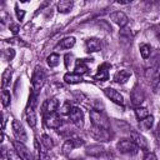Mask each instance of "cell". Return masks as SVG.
<instances>
[{
  "mask_svg": "<svg viewBox=\"0 0 160 160\" xmlns=\"http://www.w3.org/2000/svg\"><path fill=\"white\" fill-rule=\"evenodd\" d=\"M89 134L92 139L98 140V141H109L111 138V134L109 131V129L105 128H98V126H91L89 129Z\"/></svg>",
  "mask_w": 160,
  "mask_h": 160,
  "instance_id": "1",
  "label": "cell"
},
{
  "mask_svg": "<svg viewBox=\"0 0 160 160\" xmlns=\"http://www.w3.org/2000/svg\"><path fill=\"white\" fill-rule=\"evenodd\" d=\"M44 81H45V74H44V70L41 68H36L34 74H32V78H31V84H32V92L38 95L39 90L42 88L44 85Z\"/></svg>",
  "mask_w": 160,
  "mask_h": 160,
  "instance_id": "2",
  "label": "cell"
},
{
  "mask_svg": "<svg viewBox=\"0 0 160 160\" xmlns=\"http://www.w3.org/2000/svg\"><path fill=\"white\" fill-rule=\"evenodd\" d=\"M90 120H91V124L94 126L109 129V121H108L106 116L99 110H95V109L90 110Z\"/></svg>",
  "mask_w": 160,
  "mask_h": 160,
  "instance_id": "3",
  "label": "cell"
},
{
  "mask_svg": "<svg viewBox=\"0 0 160 160\" xmlns=\"http://www.w3.org/2000/svg\"><path fill=\"white\" fill-rule=\"evenodd\" d=\"M116 149L119 150L120 154H125V155H135L138 152V146L131 141V140H120L116 144Z\"/></svg>",
  "mask_w": 160,
  "mask_h": 160,
  "instance_id": "4",
  "label": "cell"
},
{
  "mask_svg": "<svg viewBox=\"0 0 160 160\" xmlns=\"http://www.w3.org/2000/svg\"><path fill=\"white\" fill-rule=\"evenodd\" d=\"M130 99H131V104L136 108H139L144 100H145V95H144V91L141 90V88L139 85H135L131 90V94H130Z\"/></svg>",
  "mask_w": 160,
  "mask_h": 160,
  "instance_id": "5",
  "label": "cell"
},
{
  "mask_svg": "<svg viewBox=\"0 0 160 160\" xmlns=\"http://www.w3.org/2000/svg\"><path fill=\"white\" fill-rule=\"evenodd\" d=\"M12 146H14V149L16 150V152H18L21 158H24L25 160H32V154H31V151L24 145V142L19 141V140H14V141H12Z\"/></svg>",
  "mask_w": 160,
  "mask_h": 160,
  "instance_id": "6",
  "label": "cell"
},
{
  "mask_svg": "<svg viewBox=\"0 0 160 160\" xmlns=\"http://www.w3.org/2000/svg\"><path fill=\"white\" fill-rule=\"evenodd\" d=\"M70 120L76 128H82L84 126V114L80 108H72L70 112Z\"/></svg>",
  "mask_w": 160,
  "mask_h": 160,
  "instance_id": "7",
  "label": "cell"
},
{
  "mask_svg": "<svg viewBox=\"0 0 160 160\" xmlns=\"http://www.w3.org/2000/svg\"><path fill=\"white\" fill-rule=\"evenodd\" d=\"M11 126H12V132H14L15 138H16L19 141H21V142L26 141L28 136H26V131H25L22 124H21L20 121H18V120H12V125H11Z\"/></svg>",
  "mask_w": 160,
  "mask_h": 160,
  "instance_id": "8",
  "label": "cell"
},
{
  "mask_svg": "<svg viewBox=\"0 0 160 160\" xmlns=\"http://www.w3.org/2000/svg\"><path fill=\"white\" fill-rule=\"evenodd\" d=\"M130 136H131V141L141 150H148L149 145H148V140L145 139L144 135H141L140 132H136V131H131L130 132Z\"/></svg>",
  "mask_w": 160,
  "mask_h": 160,
  "instance_id": "9",
  "label": "cell"
},
{
  "mask_svg": "<svg viewBox=\"0 0 160 160\" xmlns=\"http://www.w3.org/2000/svg\"><path fill=\"white\" fill-rule=\"evenodd\" d=\"M104 94L115 104L118 105H124V98L120 92H118L115 89H111V88H106L104 89Z\"/></svg>",
  "mask_w": 160,
  "mask_h": 160,
  "instance_id": "10",
  "label": "cell"
},
{
  "mask_svg": "<svg viewBox=\"0 0 160 160\" xmlns=\"http://www.w3.org/2000/svg\"><path fill=\"white\" fill-rule=\"evenodd\" d=\"M110 19H111L116 25H119L120 28H124V26L129 22L128 16H126L125 12H122V11H114V12H111V14H110Z\"/></svg>",
  "mask_w": 160,
  "mask_h": 160,
  "instance_id": "11",
  "label": "cell"
},
{
  "mask_svg": "<svg viewBox=\"0 0 160 160\" xmlns=\"http://www.w3.org/2000/svg\"><path fill=\"white\" fill-rule=\"evenodd\" d=\"M45 124H46V126L50 128V129H59L60 125H61V119H60V116H59L56 112H54V114H48V115L45 116Z\"/></svg>",
  "mask_w": 160,
  "mask_h": 160,
  "instance_id": "12",
  "label": "cell"
},
{
  "mask_svg": "<svg viewBox=\"0 0 160 160\" xmlns=\"http://www.w3.org/2000/svg\"><path fill=\"white\" fill-rule=\"evenodd\" d=\"M84 144V140L81 139H69L64 142L62 145V152L64 154H69L70 151H72L75 148H79Z\"/></svg>",
  "mask_w": 160,
  "mask_h": 160,
  "instance_id": "13",
  "label": "cell"
},
{
  "mask_svg": "<svg viewBox=\"0 0 160 160\" xmlns=\"http://www.w3.org/2000/svg\"><path fill=\"white\" fill-rule=\"evenodd\" d=\"M109 68H110L109 64H102V65H100L99 69H98V72L94 75V79H95V80H101V81L108 80V78H109V71H108V69H109Z\"/></svg>",
  "mask_w": 160,
  "mask_h": 160,
  "instance_id": "14",
  "label": "cell"
},
{
  "mask_svg": "<svg viewBox=\"0 0 160 160\" xmlns=\"http://www.w3.org/2000/svg\"><path fill=\"white\" fill-rule=\"evenodd\" d=\"M130 76H131V71L124 69V70H120V71L115 72V75H114V81L122 85V84H125V82L129 80Z\"/></svg>",
  "mask_w": 160,
  "mask_h": 160,
  "instance_id": "15",
  "label": "cell"
},
{
  "mask_svg": "<svg viewBox=\"0 0 160 160\" xmlns=\"http://www.w3.org/2000/svg\"><path fill=\"white\" fill-rule=\"evenodd\" d=\"M42 109H44V111H46L48 114H54V112H56L58 109H59V101H58L56 99H49V100H46V102L44 104Z\"/></svg>",
  "mask_w": 160,
  "mask_h": 160,
  "instance_id": "16",
  "label": "cell"
},
{
  "mask_svg": "<svg viewBox=\"0 0 160 160\" xmlns=\"http://www.w3.org/2000/svg\"><path fill=\"white\" fill-rule=\"evenodd\" d=\"M35 106L34 105H31V104H29V106L26 108V120H28V124L31 126V128H34L35 125H36V112H35V109H34Z\"/></svg>",
  "mask_w": 160,
  "mask_h": 160,
  "instance_id": "17",
  "label": "cell"
},
{
  "mask_svg": "<svg viewBox=\"0 0 160 160\" xmlns=\"http://www.w3.org/2000/svg\"><path fill=\"white\" fill-rule=\"evenodd\" d=\"M86 49L88 51L95 52V51H100L101 50V41L96 38H91L86 40Z\"/></svg>",
  "mask_w": 160,
  "mask_h": 160,
  "instance_id": "18",
  "label": "cell"
},
{
  "mask_svg": "<svg viewBox=\"0 0 160 160\" xmlns=\"http://www.w3.org/2000/svg\"><path fill=\"white\" fill-rule=\"evenodd\" d=\"M104 150H105L104 146H101V145H99V144L89 145V146H86V149H85L86 154L90 155V156H100L101 154H104Z\"/></svg>",
  "mask_w": 160,
  "mask_h": 160,
  "instance_id": "19",
  "label": "cell"
},
{
  "mask_svg": "<svg viewBox=\"0 0 160 160\" xmlns=\"http://www.w3.org/2000/svg\"><path fill=\"white\" fill-rule=\"evenodd\" d=\"M64 81L68 84H79L82 81V76L76 72H66L64 75Z\"/></svg>",
  "mask_w": 160,
  "mask_h": 160,
  "instance_id": "20",
  "label": "cell"
},
{
  "mask_svg": "<svg viewBox=\"0 0 160 160\" xmlns=\"http://www.w3.org/2000/svg\"><path fill=\"white\" fill-rule=\"evenodd\" d=\"M74 6V2L72 1H69V0H62V1H59L58 2V11L59 12H69Z\"/></svg>",
  "mask_w": 160,
  "mask_h": 160,
  "instance_id": "21",
  "label": "cell"
},
{
  "mask_svg": "<svg viewBox=\"0 0 160 160\" xmlns=\"http://www.w3.org/2000/svg\"><path fill=\"white\" fill-rule=\"evenodd\" d=\"M75 45V38L72 36H69V38H64L58 46H60V49H70Z\"/></svg>",
  "mask_w": 160,
  "mask_h": 160,
  "instance_id": "22",
  "label": "cell"
},
{
  "mask_svg": "<svg viewBox=\"0 0 160 160\" xmlns=\"http://www.w3.org/2000/svg\"><path fill=\"white\" fill-rule=\"evenodd\" d=\"M88 71H89V68L85 64V61L84 60H78L76 64H75V72L79 74V75H82V74H86Z\"/></svg>",
  "mask_w": 160,
  "mask_h": 160,
  "instance_id": "23",
  "label": "cell"
},
{
  "mask_svg": "<svg viewBox=\"0 0 160 160\" xmlns=\"http://www.w3.org/2000/svg\"><path fill=\"white\" fill-rule=\"evenodd\" d=\"M11 76H12V70H11L10 68L5 69V71L2 72V76H1V85H2V89H5L6 85L10 82Z\"/></svg>",
  "mask_w": 160,
  "mask_h": 160,
  "instance_id": "24",
  "label": "cell"
},
{
  "mask_svg": "<svg viewBox=\"0 0 160 160\" xmlns=\"http://www.w3.org/2000/svg\"><path fill=\"white\" fill-rule=\"evenodd\" d=\"M46 61H48V65L50 66V68H55V66H58L59 65V62H60V56L58 55V54H50L49 56H48V59H46Z\"/></svg>",
  "mask_w": 160,
  "mask_h": 160,
  "instance_id": "25",
  "label": "cell"
},
{
  "mask_svg": "<svg viewBox=\"0 0 160 160\" xmlns=\"http://www.w3.org/2000/svg\"><path fill=\"white\" fill-rule=\"evenodd\" d=\"M41 144H42V145H44V148H45V149H48V150H50V149H52V148H54L52 139H51L49 135H46V134H44V135L41 136Z\"/></svg>",
  "mask_w": 160,
  "mask_h": 160,
  "instance_id": "26",
  "label": "cell"
},
{
  "mask_svg": "<svg viewBox=\"0 0 160 160\" xmlns=\"http://www.w3.org/2000/svg\"><path fill=\"white\" fill-rule=\"evenodd\" d=\"M135 115H136V118H138L139 120H144L145 118L149 116V111H148V109L139 106V108L135 109Z\"/></svg>",
  "mask_w": 160,
  "mask_h": 160,
  "instance_id": "27",
  "label": "cell"
},
{
  "mask_svg": "<svg viewBox=\"0 0 160 160\" xmlns=\"http://www.w3.org/2000/svg\"><path fill=\"white\" fill-rule=\"evenodd\" d=\"M6 159L8 160H24V158H21L15 149H9L6 151Z\"/></svg>",
  "mask_w": 160,
  "mask_h": 160,
  "instance_id": "28",
  "label": "cell"
},
{
  "mask_svg": "<svg viewBox=\"0 0 160 160\" xmlns=\"http://www.w3.org/2000/svg\"><path fill=\"white\" fill-rule=\"evenodd\" d=\"M150 52H151V50H150V46H149V45L142 44V45L140 46V54H141L142 59H148V58L150 56Z\"/></svg>",
  "mask_w": 160,
  "mask_h": 160,
  "instance_id": "29",
  "label": "cell"
},
{
  "mask_svg": "<svg viewBox=\"0 0 160 160\" xmlns=\"http://www.w3.org/2000/svg\"><path fill=\"white\" fill-rule=\"evenodd\" d=\"M1 99H2V106H8L10 104V92L6 89L1 90Z\"/></svg>",
  "mask_w": 160,
  "mask_h": 160,
  "instance_id": "30",
  "label": "cell"
},
{
  "mask_svg": "<svg viewBox=\"0 0 160 160\" xmlns=\"http://www.w3.org/2000/svg\"><path fill=\"white\" fill-rule=\"evenodd\" d=\"M71 106H70V104L69 102H65L61 108H60V114H62V115H70V112H71Z\"/></svg>",
  "mask_w": 160,
  "mask_h": 160,
  "instance_id": "31",
  "label": "cell"
},
{
  "mask_svg": "<svg viewBox=\"0 0 160 160\" xmlns=\"http://www.w3.org/2000/svg\"><path fill=\"white\" fill-rule=\"evenodd\" d=\"M142 121V125L146 128V129H150L152 125H154V116H151V115H149L148 118H145L144 120H141Z\"/></svg>",
  "mask_w": 160,
  "mask_h": 160,
  "instance_id": "32",
  "label": "cell"
},
{
  "mask_svg": "<svg viewBox=\"0 0 160 160\" xmlns=\"http://www.w3.org/2000/svg\"><path fill=\"white\" fill-rule=\"evenodd\" d=\"M14 56H15V50H14V49H6V50L4 51V58H5L6 60H12Z\"/></svg>",
  "mask_w": 160,
  "mask_h": 160,
  "instance_id": "33",
  "label": "cell"
},
{
  "mask_svg": "<svg viewBox=\"0 0 160 160\" xmlns=\"http://www.w3.org/2000/svg\"><path fill=\"white\" fill-rule=\"evenodd\" d=\"M15 12H16V18L21 21V20L24 19V16H25V11L21 10V9H19V6L16 5V6H15Z\"/></svg>",
  "mask_w": 160,
  "mask_h": 160,
  "instance_id": "34",
  "label": "cell"
},
{
  "mask_svg": "<svg viewBox=\"0 0 160 160\" xmlns=\"http://www.w3.org/2000/svg\"><path fill=\"white\" fill-rule=\"evenodd\" d=\"M144 160H158L154 152H150V151H146L145 156H144Z\"/></svg>",
  "mask_w": 160,
  "mask_h": 160,
  "instance_id": "35",
  "label": "cell"
},
{
  "mask_svg": "<svg viewBox=\"0 0 160 160\" xmlns=\"http://www.w3.org/2000/svg\"><path fill=\"white\" fill-rule=\"evenodd\" d=\"M8 41H9V42H11V44H16V45H25V42H22V41H21V39H19V38L9 39Z\"/></svg>",
  "mask_w": 160,
  "mask_h": 160,
  "instance_id": "36",
  "label": "cell"
},
{
  "mask_svg": "<svg viewBox=\"0 0 160 160\" xmlns=\"http://www.w3.org/2000/svg\"><path fill=\"white\" fill-rule=\"evenodd\" d=\"M71 60H72V55L66 54V55H65V66H66V68H69V66H70Z\"/></svg>",
  "mask_w": 160,
  "mask_h": 160,
  "instance_id": "37",
  "label": "cell"
},
{
  "mask_svg": "<svg viewBox=\"0 0 160 160\" xmlns=\"http://www.w3.org/2000/svg\"><path fill=\"white\" fill-rule=\"evenodd\" d=\"M10 30L14 32V34H18V31L20 30V26L18 24H10Z\"/></svg>",
  "mask_w": 160,
  "mask_h": 160,
  "instance_id": "38",
  "label": "cell"
},
{
  "mask_svg": "<svg viewBox=\"0 0 160 160\" xmlns=\"http://www.w3.org/2000/svg\"><path fill=\"white\" fill-rule=\"evenodd\" d=\"M158 134H159V138H160V124H159V126H158Z\"/></svg>",
  "mask_w": 160,
  "mask_h": 160,
  "instance_id": "39",
  "label": "cell"
},
{
  "mask_svg": "<svg viewBox=\"0 0 160 160\" xmlns=\"http://www.w3.org/2000/svg\"><path fill=\"white\" fill-rule=\"evenodd\" d=\"M70 160H81V159H70Z\"/></svg>",
  "mask_w": 160,
  "mask_h": 160,
  "instance_id": "40",
  "label": "cell"
}]
</instances>
